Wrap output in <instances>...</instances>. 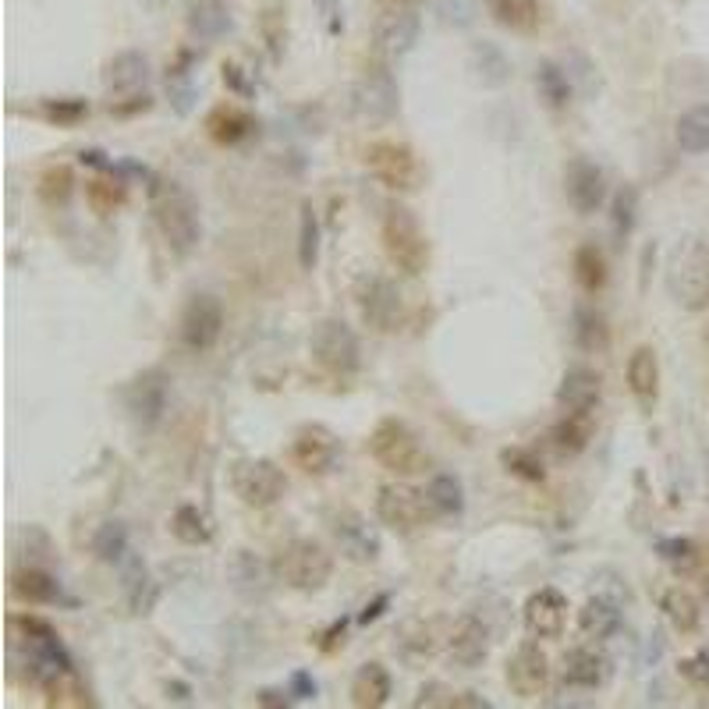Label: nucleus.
I'll return each instance as SVG.
<instances>
[{
    "instance_id": "9",
    "label": "nucleus",
    "mask_w": 709,
    "mask_h": 709,
    "mask_svg": "<svg viewBox=\"0 0 709 709\" xmlns=\"http://www.w3.org/2000/svg\"><path fill=\"white\" fill-rule=\"evenodd\" d=\"M366 167L383 188L390 192H415L422 181V167H419V156L412 153V146L405 142H373L366 149Z\"/></svg>"
},
{
    "instance_id": "38",
    "label": "nucleus",
    "mask_w": 709,
    "mask_h": 709,
    "mask_svg": "<svg viewBox=\"0 0 709 709\" xmlns=\"http://www.w3.org/2000/svg\"><path fill=\"white\" fill-rule=\"evenodd\" d=\"M71 188H75V174H71V167L57 164L50 167V171H43V178H39V199L47 206H64L68 203Z\"/></svg>"
},
{
    "instance_id": "40",
    "label": "nucleus",
    "mask_w": 709,
    "mask_h": 709,
    "mask_svg": "<svg viewBox=\"0 0 709 709\" xmlns=\"http://www.w3.org/2000/svg\"><path fill=\"white\" fill-rule=\"evenodd\" d=\"M227 25H231V18H227L224 4H217V0H199L192 8V29L203 39H217Z\"/></svg>"
},
{
    "instance_id": "12",
    "label": "nucleus",
    "mask_w": 709,
    "mask_h": 709,
    "mask_svg": "<svg viewBox=\"0 0 709 709\" xmlns=\"http://www.w3.org/2000/svg\"><path fill=\"white\" fill-rule=\"evenodd\" d=\"M359 309H362V320H366L376 334H390V330L401 327V295L387 277H376V273L362 277Z\"/></svg>"
},
{
    "instance_id": "14",
    "label": "nucleus",
    "mask_w": 709,
    "mask_h": 709,
    "mask_svg": "<svg viewBox=\"0 0 709 709\" xmlns=\"http://www.w3.org/2000/svg\"><path fill=\"white\" fill-rule=\"evenodd\" d=\"M291 454H295L302 472H309V476H327V472H334L337 468L341 444H337V437L327 426H305V429H298Z\"/></svg>"
},
{
    "instance_id": "43",
    "label": "nucleus",
    "mask_w": 709,
    "mask_h": 709,
    "mask_svg": "<svg viewBox=\"0 0 709 709\" xmlns=\"http://www.w3.org/2000/svg\"><path fill=\"white\" fill-rule=\"evenodd\" d=\"M539 89H543V96L550 100V107H564L568 103V82H564V75L554 68V64H543V71H539Z\"/></svg>"
},
{
    "instance_id": "31",
    "label": "nucleus",
    "mask_w": 709,
    "mask_h": 709,
    "mask_svg": "<svg viewBox=\"0 0 709 709\" xmlns=\"http://www.w3.org/2000/svg\"><path fill=\"white\" fill-rule=\"evenodd\" d=\"M575 281L589 295L607 288V259H603V252L596 245H582L575 252Z\"/></svg>"
},
{
    "instance_id": "26",
    "label": "nucleus",
    "mask_w": 709,
    "mask_h": 709,
    "mask_svg": "<svg viewBox=\"0 0 709 709\" xmlns=\"http://www.w3.org/2000/svg\"><path fill=\"white\" fill-rule=\"evenodd\" d=\"M146 57L142 54H117L107 68V86L114 93H125V96H135L142 86H146Z\"/></svg>"
},
{
    "instance_id": "32",
    "label": "nucleus",
    "mask_w": 709,
    "mask_h": 709,
    "mask_svg": "<svg viewBox=\"0 0 709 709\" xmlns=\"http://www.w3.org/2000/svg\"><path fill=\"white\" fill-rule=\"evenodd\" d=\"M171 532L181 539V543H188V546H203V543H210V536H213V529H210V518L199 511V507H192V504H181L178 511L171 515Z\"/></svg>"
},
{
    "instance_id": "24",
    "label": "nucleus",
    "mask_w": 709,
    "mask_h": 709,
    "mask_svg": "<svg viewBox=\"0 0 709 709\" xmlns=\"http://www.w3.org/2000/svg\"><path fill=\"white\" fill-rule=\"evenodd\" d=\"M390 674L383 663H362L355 681H351V702L359 709H380L390 699Z\"/></svg>"
},
{
    "instance_id": "28",
    "label": "nucleus",
    "mask_w": 709,
    "mask_h": 709,
    "mask_svg": "<svg viewBox=\"0 0 709 709\" xmlns=\"http://www.w3.org/2000/svg\"><path fill=\"white\" fill-rule=\"evenodd\" d=\"M678 146L681 153L688 156H699L709 149V103H699V107L685 110V114L678 117Z\"/></svg>"
},
{
    "instance_id": "4",
    "label": "nucleus",
    "mask_w": 709,
    "mask_h": 709,
    "mask_svg": "<svg viewBox=\"0 0 709 709\" xmlns=\"http://www.w3.org/2000/svg\"><path fill=\"white\" fill-rule=\"evenodd\" d=\"M369 454L376 458V465L394 472L398 479H412L429 472V454L419 444L415 429L401 419H380L376 429L369 433Z\"/></svg>"
},
{
    "instance_id": "41",
    "label": "nucleus",
    "mask_w": 709,
    "mask_h": 709,
    "mask_svg": "<svg viewBox=\"0 0 709 709\" xmlns=\"http://www.w3.org/2000/svg\"><path fill=\"white\" fill-rule=\"evenodd\" d=\"M500 461H504V465H507V472H511V476L525 479V483H543V479H546L543 461H539L532 451H525V447H515V451H504V454H500Z\"/></svg>"
},
{
    "instance_id": "48",
    "label": "nucleus",
    "mask_w": 709,
    "mask_h": 709,
    "mask_svg": "<svg viewBox=\"0 0 709 709\" xmlns=\"http://www.w3.org/2000/svg\"><path fill=\"white\" fill-rule=\"evenodd\" d=\"M383 607H387V596H380V600H376L373 607H366V610H362V617H359V621H362V624L376 621V617H380V610H383Z\"/></svg>"
},
{
    "instance_id": "17",
    "label": "nucleus",
    "mask_w": 709,
    "mask_h": 709,
    "mask_svg": "<svg viewBox=\"0 0 709 709\" xmlns=\"http://www.w3.org/2000/svg\"><path fill=\"white\" fill-rule=\"evenodd\" d=\"M564 192H568L571 206L578 213H596L607 199V178L603 171L593 164V160H585V156H575L564 171Z\"/></svg>"
},
{
    "instance_id": "21",
    "label": "nucleus",
    "mask_w": 709,
    "mask_h": 709,
    "mask_svg": "<svg viewBox=\"0 0 709 709\" xmlns=\"http://www.w3.org/2000/svg\"><path fill=\"white\" fill-rule=\"evenodd\" d=\"M628 390L635 394L642 408L656 405V394H660V362H656V351L649 344H639V348L628 355Z\"/></svg>"
},
{
    "instance_id": "44",
    "label": "nucleus",
    "mask_w": 709,
    "mask_h": 709,
    "mask_svg": "<svg viewBox=\"0 0 709 709\" xmlns=\"http://www.w3.org/2000/svg\"><path fill=\"white\" fill-rule=\"evenodd\" d=\"M43 114H47L50 121H57V125H75V121H82V117L89 114V107L82 100H57V103H47Z\"/></svg>"
},
{
    "instance_id": "27",
    "label": "nucleus",
    "mask_w": 709,
    "mask_h": 709,
    "mask_svg": "<svg viewBox=\"0 0 709 709\" xmlns=\"http://www.w3.org/2000/svg\"><path fill=\"white\" fill-rule=\"evenodd\" d=\"M550 440L561 454H582L593 440V419L582 412H564V419L550 429Z\"/></svg>"
},
{
    "instance_id": "51",
    "label": "nucleus",
    "mask_w": 709,
    "mask_h": 709,
    "mask_svg": "<svg viewBox=\"0 0 709 709\" xmlns=\"http://www.w3.org/2000/svg\"><path fill=\"white\" fill-rule=\"evenodd\" d=\"M149 4H160V0H149Z\"/></svg>"
},
{
    "instance_id": "34",
    "label": "nucleus",
    "mask_w": 709,
    "mask_h": 709,
    "mask_svg": "<svg viewBox=\"0 0 709 709\" xmlns=\"http://www.w3.org/2000/svg\"><path fill=\"white\" fill-rule=\"evenodd\" d=\"M490 15L515 32H532L539 25L536 0H490Z\"/></svg>"
},
{
    "instance_id": "10",
    "label": "nucleus",
    "mask_w": 709,
    "mask_h": 709,
    "mask_svg": "<svg viewBox=\"0 0 709 709\" xmlns=\"http://www.w3.org/2000/svg\"><path fill=\"white\" fill-rule=\"evenodd\" d=\"M224 334V305L213 295H192L181 312V341L188 351H210Z\"/></svg>"
},
{
    "instance_id": "36",
    "label": "nucleus",
    "mask_w": 709,
    "mask_h": 709,
    "mask_svg": "<svg viewBox=\"0 0 709 709\" xmlns=\"http://www.w3.org/2000/svg\"><path fill=\"white\" fill-rule=\"evenodd\" d=\"M320 259V220L312 203H302V217H298V263L302 270H312Z\"/></svg>"
},
{
    "instance_id": "18",
    "label": "nucleus",
    "mask_w": 709,
    "mask_h": 709,
    "mask_svg": "<svg viewBox=\"0 0 709 709\" xmlns=\"http://www.w3.org/2000/svg\"><path fill=\"white\" fill-rule=\"evenodd\" d=\"M330 529H334L337 543H341V550L351 557V561H376L380 557V539H376V532L366 525V518L359 515V511H351V507H344V511H337L334 518H330Z\"/></svg>"
},
{
    "instance_id": "7",
    "label": "nucleus",
    "mask_w": 709,
    "mask_h": 709,
    "mask_svg": "<svg viewBox=\"0 0 709 709\" xmlns=\"http://www.w3.org/2000/svg\"><path fill=\"white\" fill-rule=\"evenodd\" d=\"M437 504L429 500L426 490L408 483H387L376 493V518L394 532H415L437 518Z\"/></svg>"
},
{
    "instance_id": "37",
    "label": "nucleus",
    "mask_w": 709,
    "mask_h": 709,
    "mask_svg": "<svg viewBox=\"0 0 709 709\" xmlns=\"http://www.w3.org/2000/svg\"><path fill=\"white\" fill-rule=\"evenodd\" d=\"M426 493L437 504L440 515H461V507H465V490H461V483L454 476H433Z\"/></svg>"
},
{
    "instance_id": "47",
    "label": "nucleus",
    "mask_w": 709,
    "mask_h": 709,
    "mask_svg": "<svg viewBox=\"0 0 709 709\" xmlns=\"http://www.w3.org/2000/svg\"><path fill=\"white\" fill-rule=\"evenodd\" d=\"M660 554L667 557L671 564H681V568H688V564L695 561V546L688 543V539H663Z\"/></svg>"
},
{
    "instance_id": "29",
    "label": "nucleus",
    "mask_w": 709,
    "mask_h": 709,
    "mask_svg": "<svg viewBox=\"0 0 709 709\" xmlns=\"http://www.w3.org/2000/svg\"><path fill=\"white\" fill-rule=\"evenodd\" d=\"M11 589L15 596H22L25 603H57L61 600V585H57L54 575L47 571H36V568H25L11 578Z\"/></svg>"
},
{
    "instance_id": "33",
    "label": "nucleus",
    "mask_w": 709,
    "mask_h": 709,
    "mask_svg": "<svg viewBox=\"0 0 709 709\" xmlns=\"http://www.w3.org/2000/svg\"><path fill=\"white\" fill-rule=\"evenodd\" d=\"M128 405H132L135 419H139L146 429L153 426L156 419H160V412H164V387L156 383V376H142V380L135 383Z\"/></svg>"
},
{
    "instance_id": "11",
    "label": "nucleus",
    "mask_w": 709,
    "mask_h": 709,
    "mask_svg": "<svg viewBox=\"0 0 709 709\" xmlns=\"http://www.w3.org/2000/svg\"><path fill=\"white\" fill-rule=\"evenodd\" d=\"M507 685L518 699H539L550 685V656L539 649V642H522L515 653L507 656Z\"/></svg>"
},
{
    "instance_id": "20",
    "label": "nucleus",
    "mask_w": 709,
    "mask_h": 709,
    "mask_svg": "<svg viewBox=\"0 0 709 709\" xmlns=\"http://www.w3.org/2000/svg\"><path fill=\"white\" fill-rule=\"evenodd\" d=\"M600 398H603V380L600 373L585 366H575L564 373L561 387H557V405L564 412H582V415H593L600 408Z\"/></svg>"
},
{
    "instance_id": "30",
    "label": "nucleus",
    "mask_w": 709,
    "mask_h": 709,
    "mask_svg": "<svg viewBox=\"0 0 709 709\" xmlns=\"http://www.w3.org/2000/svg\"><path fill=\"white\" fill-rule=\"evenodd\" d=\"M660 610L663 614H667V621L674 624V628H678V632H695V628H699V603H695V596L688 593V589H667V593H663V600H660Z\"/></svg>"
},
{
    "instance_id": "5",
    "label": "nucleus",
    "mask_w": 709,
    "mask_h": 709,
    "mask_svg": "<svg viewBox=\"0 0 709 709\" xmlns=\"http://www.w3.org/2000/svg\"><path fill=\"white\" fill-rule=\"evenodd\" d=\"M273 571L281 582H288L291 589H302V593H312V589H323L334 575V557L330 550L320 543V539H291V543L281 546V554L273 557Z\"/></svg>"
},
{
    "instance_id": "23",
    "label": "nucleus",
    "mask_w": 709,
    "mask_h": 709,
    "mask_svg": "<svg viewBox=\"0 0 709 709\" xmlns=\"http://www.w3.org/2000/svg\"><path fill=\"white\" fill-rule=\"evenodd\" d=\"M607 678H610V660L603 653H596V649L578 646L564 656V681L571 688H600Z\"/></svg>"
},
{
    "instance_id": "16",
    "label": "nucleus",
    "mask_w": 709,
    "mask_h": 709,
    "mask_svg": "<svg viewBox=\"0 0 709 709\" xmlns=\"http://www.w3.org/2000/svg\"><path fill=\"white\" fill-rule=\"evenodd\" d=\"M355 110L366 121H387L394 110H398V86L383 64H373L366 71V78L355 89Z\"/></svg>"
},
{
    "instance_id": "8",
    "label": "nucleus",
    "mask_w": 709,
    "mask_h": 709,
    "mask_svg": "<svg viewBox=\"0 0 709 709\" xmlns=\"http://www.w3.org/2000/svg\"><path fill=\"white\" fill-rule=\"evenodd\" d=\"M231 490L245 507H273L288 493V476L266 458H242L231 468Z\"/></svg>"
},
{
    "instance_id": "15",
    "label": "nucleus",
    "mask_w": 709,
    "mask_h": 709,
    "mask_svg": "<svg viewBox=\"0 0 709 709\" xmlns=\"http://www.w3.org/2000/svg\"><path fill=\"white\" fill-rule=\"evenodd\" d=\"M447 656L454 667L461 671H476L479 663H486L490 656V628L486 621H479L476 614H465L447 635Z\"/></svg>"
},
{
    "instance_id": "22",
    "label": "nucleus",
    "mask_w": 709,
    "mask_h": 709,
    "mask_svg": "<svg viewBox=\"0 0 709 709\" xmlns=\"http://www.w3.org/2000/svg\"><path fill=\"white\" fill-rule=\"evenodd\" d=\"M206 132H210V139L220 142V146H238V142H245L256 132V117H252L249 110L234 107V103H220V107H213L210 117H206Z\"/></svg>"
},
{
    "instance_id": "42",
    "label": "nucleus",
    "mask_w": 709,
    "mask_h": 709,
    "mask_svg": "<svg viewBox=\"0 0 709 709\" xmlns=\"http://www.w3.org/2000/svg\"><path fill=\"white\" fill-rule=\"evenodd\" d=\"M93 550L103 557V561H121V554L128 550V536L121 522H107L93 539Z\"/></svg>"
},
{
    "instance_id": "13",
    "label": "nucleus",
    "mask_w": 709,
    "mask_h": 709,
    "mask_svg": "<svg viewBox=\"0 0 709 709\" xmlns=\"http://www.w3.org/2000/svg\"><path fill=\"white\" fill-rule=\"evenodd\" d=\"M525 632L532 639H561L564 628H568V596L554 585H546L539 593H532L525 600Z\"/></svg>"
},
{
    "instance_id": "49",
    "label": "nucleus",
    "mask_w": 709,
    "mask_h": 709,
    "mask_svg": "<svg viewBox=\"0 0 709 709\" xmlns=\"http://www.w3.org/2000/svg\"><path fill=\"white\" fill-rule=\"evenodd\" d=\"M295 688L302 692V699H309V695H316V685H312L305 674H295Z\"/></svg>"
},
{
    "instance_id": "39",
    "label": "nucleus",
    "mask_w": 709,
    "mask_h": 709,
    "mask_svg": "<svg viewBox=\"0 0 709 709\" xmlns=\"http://www.w3.org/2000/svg\"><path fill=\"white\" fill-rule=\"evenodd\" d=\"M86 199H89V206H93V213L110 217L117 206L125 203V185L114 181V178H93L89 181V188H86Z\"/></svg>"
},
{
    "instance_id": "2",
    "label": "nucleus",
    "mask_w": 709,
    "mask_h": 709,
    "mask_svg": "<svg viewBox=\"0 0 709 709\" xmlns=\"http://www.w3.org/2000/svg\"><path fill=\"white\" fill-rule=\"evenodd\" d=\"M667 291L688 312L709 309V242L685 238L667 259Z\"/></svg>"
},
{
    "instance_id": "50",
    "label": "nucleus",
    "mask_w": 709,
    "mask_h": 709,
    "mask_svg": "<svg viewBox=\"0 0 709 709\" xmlns=\"http://www.w3.org/2000/svg\"><path fill=\"white\" fill-rule=\"evenodd\" d=\"M387 4H401V0H387Z\"/></svg>"
},
{
    "instance_id": "25",
    "label": "nucleus",
    "mask_w": 709,
    "mask_h": 709,
    "mask_svg": "<svg viewBox=\"0 0 709 709\" xmlns=\"http://www.w3.org/2000/svg\"><path fill=\"white\" fill-rule=\"evenodd\" d=\"M578 628H582L585 639H610V635L621 628V610L617 603H610L607 596H593L585 600V607L578 610Z\"/></svg>"
},
{
    "instance_id": "3",
    "label": "nucleus",
    "mask_w": 709,
    "mask_h": 709,
    "mask_svg": "<svg viewBox=\"0 0 709 709\" xmlns=\"http://www.w3.org/2000/svg\"><path fill=\"white\" fill-rule=\"evenodd\" d=\"M383 252L405 277H422L429 270V238L422 231L419 217L408 206L390 203L380 224Z\"/></svg>"
},
{
    "instance_id": "1",
    "label": "nucleus",
    "mask_w": 709,
    "mask_h": 709,
    "mask_svg": "<svg viewBox=\"0 0 709 709\" xmlns=\"http://www.w3.org/2000/svg\"><path fill=\"white\" fill-rule=\"evenodd\" d=\"M149 210H153V220L156 227H160V234H164V242L171 245L178 256H188V252L199 245V238H203L199 203H195L185 185L156 178L153 185H149Z\"/></svg>"
},
{
    "instance_id": "46",
    "label": "nucleus",
    "mask_w": 709,
    "mask_h": 709,
    "mask_svg": "<svg viewBox=\"0 0 709 709\" xmlns=\"http://www.w3.org/2000/svg\"><path fill=\"white\" fill-rule=\"evenodd\" d=\"M681 674H685L692 685L709 688V653H692L681 660Z\"/></svg>"
},
{
    "instance_id": "19",
    "label": "nucleus",
    "mask_w": 709,
    "mask_h": 709,
    "mask_svg": "<svg viewBox=\"0 0 709 709\" xmlns=\"http://www.w3.org/2000/svg\"><path fill=\"white\" fill-rule=\"evenodd\" d=\"M419 36V18L412 11H390L376 22V32H373V50L380 61H394V57L408 54Z\"/></svg>"
},
{
    "instance_id": "35",
    "label": "nucleus",
    "mask_w": 709,
    "mask_h": 709,
    "mask_svg": "<svg viewBox=\"0 0 709 709\" xmlns=\"http://www.w3.org/2000/svg\"><path fill=\"white\" fill-rule=\"evenodd\" d=\"M575 341L582 351H603L610 344L607 320L596 309H589V305L575 309Z\"/></svg>"
},
{
    "instance_id": "6",
    "label": "nucleus",
    "mask_w": 709,
    "mask_h": 709,
    "mask_svg": "<svg viewBox=\"0 0 709 709\" xmlns=\"http://www.w3.org/2000/svg\"><path fill=\"white\" fill-rule=\"evenodd\" d=\"M309 351H312V362L330 376H351L359 369L362 362V351H359V337L355 330L348 327L344 320H320L312 327V337H309Z\"/></svg>"
},
{
    "instance_id": "45",
    "label": "nucleus",
    "mask_w": 709,
    "mask_h": 709,
    "mask_svg": "<svg viewBox=\"0 0 709 709\" xmlns=\"http://www.w3.org/2000/svg\"><path fill=\"white\" fill-rule=\"evenodd\" d=\"M632 224H635V188L624 185L614 199V227H617V234H628L632 231Z\"/></svg>"
}]
</instances>
